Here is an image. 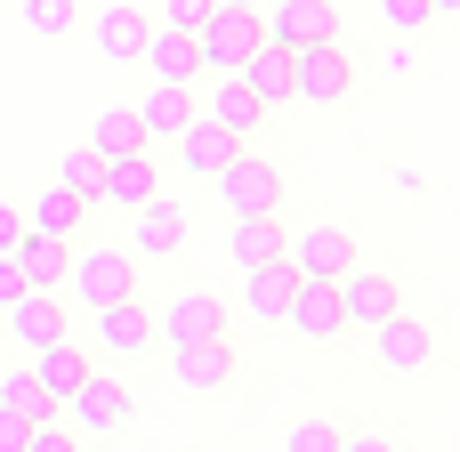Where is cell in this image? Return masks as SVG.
<instances>
[{
  "instance_id": "cell-1",
  "label": "cell",
  "mask_w": 460,
  "mask_h": 452,
  "mask_svg": "<svg viewBox=\"0 0 460 452\" xmlns=\"http://www.w3.org/2000/svg\"><path fill=\"white\" fill-rule=\"evenodd\" d=\"M65 291H73V307L89 315V307H105V299H129L137 291V251L121 243H73V267H65Z\"/></svg>"
},
{
  "instance_id": "cell-2",
  "label": "cell",
  "mask_w": 460,
  "mask_h": 452,
  "mask_svg": "<svg viewBox=\"0 0 460 452\" xmlns=\"http://www.w3.org/2000/svg\"><path fill=\"white\" fill-rule=\"evenodd\" d=\"M194 40H202V73H243L251 49L267 40V16H259V8H226V0H210V16L194 24Z\"/></svg>"
},
{
  "instance_id": "cell-3",
  "label": "cell",
  "mask_w": 460,
  "mask_h": 452,
  "mask_svg": "<svg viewBox=\"0 0 460 452\" xmlns=\"http://www.w3.org/2000/svg\"><path fill=\"white\" fill-rule=\"evenodd\" d=\"M372 364H380V372H396V380L429 372V364H437V323H429V315H412V307L380 315V323H372Z\"/></svg>"
},
{
  "instance_id": "cell-4",
  "label": "cell",
  "mask_w": 460,
  "mask_h": 452,
  "mask_svg": "<svg viewBox=\"0 0 460 452\" xmlns=\"http://www.w3.org/2000/svg\"><path fill=\"white\" fill-rule=\"evenodd\" d=\"M218 332H226V299H218L210 283H186V291H170V299L154 307V340H162V348L218 340Z\"/></svg>"
},
{
  "instance_id": "cell-5",
  "label": "cell",
  "mask_w": 460,
  "mask_h": 452,
  "mask_svg": "<svg viewBox=\"0 0 460 452\" xmlns=\"http://www.w3.org/2000/svg\"><path fill=\"white\" fill-rule=\"evenodd\" d=\"M210 186H218L226 218H267V210L283 202V170H275L267 154H234V162H226V170H218Z\"/></svg>"
},
{
  "instance_id": "cell-6",
  "label": "cell",
  "mask_w": 460,
  "mask_h": 452,
  "mask_svg": "<svg viewBox=\"0 0 460 452\" xmlns=\"http://www.w3.org/2000/svg\"><path fill=\"white\" fill-rule=\"evenodd\" d=\"M283 323H291L307 348H340V340L356 332V323H348V307H340V283H323V275H299V291H291Z\"/></svg>"
},
{
  "instance_id": "cell-7",
  "label": "cell",
  "mask_w": 460,
  "mask_h": 452,
  "mask_svg": "<svg viewBox=\"0 0 460 452\" xmlns=\"http://www.w3.org/2000/svg\"><path fill=\"white\" fill-rule=\"evenodd\" d=\"M89 348H97V356H113V364H137V356L154 348V315L137 307V291H129V299L89 307Z\"/></svg>"
},
{
  "instance_id": "cell-8",
  "label": "cell",
  "mask_w": 460,
  "mask_h": 452,
  "mask_svg": "<svg viewBox=\"0 0 460 452\" xmlns=\"http://www.w3.org/2000/svg\"><path fill=\"white\" fill-rule=\"evenodd\" d=\"M283 259H291L299 275H323V283H332V275L356 267V235H348L340 218H307L299 235H283Z\"/></svg>"
},
{
  "instance_id": "cell-9",
  "label": "cell",
  "mask_w": 460,
  "mask_h": 452,
  "mask_svg": "<svg viewBox=\"0 0 460 452\" xmlns=\"http://www.w3.org/2000/svg\"><path fill=\"white\" fill-rule=\"evenodd\" d=\"M129 412H137V404H129V388H121L113 372H89V380H81V396L65 404V429H73V437H121V429H129Z\"/></svg>"
},
{
  "instance_id": "cell-10",
  "label": "cell",
  "mask_w": 460,
  "mask_h": 452,
  "mask_svg": "<svg viewBox=\"0 0 460 452\" xmlns=\"http://www.w3.org/2000/svg\"><path fill=\"white\" fill-rule=\"evenodd\" d=\"M356 97V57L340 40H307L299 49V105H348Z\"/></svg>"
},
{
  "instance_id": "cell-11",
  "label": "cell",
  "mask_w": 460,
  "mask_h": 452,
  "mask_svg": "<svg viewBox=\"0 0 460 452\" xmlns=\"http://www.w3.org/2000/svg\"><path fill=\"white\" fill-rule=\"evenodd\" d=\"M186 235H194V218H186L178 194H154V202L129 210V251H137V259H178Z\"/></svg>"
},
{
  "instance_id": "cell-12",
  "label": "cell",
  "mask_w": 460,
  "mask_h": 452,
  "mask_svg": "<svg viewBox=\"0 0 460 452\" xmlns=\"http://www.w3.org/2000/svg\"><path fill=\"white\" fill-rule=\"evenodd\" d=\"M332 283H340V307H348V323H356V332H372L380 315H396V307H404V291H396V275H388V267H364V259H356V267H348V275H332Z\"/></svg>"
},
{
  "instance_id": "cell-13",
  "label": "cell",
  "mask_w": 460,
  "mask_h": 452,
  "mask_svg": "<svg viewBox=\"0 0 460 452\" xmlns=\"http://www.w3.org/2000/svg\"><path fill=\"white\" fill-rule=\"evenodd\" d=\"M0 332H8V348H49V340H65L73 332V315H65V299L57 291H24L16 307H0Z\"/></svg>"
},
{
  "instance_id": "cell-14",
  "label": "cell",
  "mask_w": 460,
  "mask_h": 452,
  "mask_svg": "<svg viewBox=\"0 0 460 452\" xmlns=\"http://www.w3.org/2000/svg\"><path fill=\"white\" fill-rule=\"evenodd\" d=\"M146 32H154V8H146V0H105V8L89 16V40H97V57H113V65H137Z\"/></svg>"
},
{
  "instance_id": "cell-15",
  "label": "cell",
  "mask_w": 460,
  "mask_h": 452,
  "mask_svg": "<svg viewBox=\"0 0 460 452\" xmlns=\"http://www.w3.org/2000/svg\"><path fill=\"white\" fill-rule=\"evenodd\" d=\"M137 65H146L154 81H186V89H194V81H202V40H194L186 24H162V16H154V32H146Z\"/></svg>"
},
{
  "instance_id": "cell-16",
  "label": "cell",
  "mask_w": 460,
  "mask_h": 452,
  "mask_svg": "<svg viewBox=\"0 0 460 452\" xmlns=\"http://www.w3.org/2000/svg\"><path fill=\"white\" fill-rule=\"evenodd\" d=\"M243 81L259 89V105H267V113H275V105H299V49L267 32V40L251 49V65H243Z\"/></svg>"
},
{
  "instance_id": "cell-17",
  "label": "cell",
  "mask_w": 460,
  "mask_h": 452,
  "mask_svg": "<svg viewBox=\"0 0 460 452\" xmlns=\"http://www.w3.org/2000/svg\"><path fill=\"white\" fill-rule=\"evenodd\" d=\"M170 146H178V170H186V178H218V170L243 154V137H234L226 121H210V113H194V121H186Z\"/></svg>"
},
{
  "instance_id": "cell-18",
  "label": "cell",
  "mask_w": 460,
  "mask_h": 452,
  "mask_svg": "<svg viewBox=\"0 0 460 452\" xmlns=\"http://www.w3.org/2000/svg\"><path fill=\"white\" fill-rule=\"evenodd\" d=\"M89 194L81 186H65V178H49L32 202H24V226H40V235H65V243H81V226H89Z\"/></svg>"
},
{
  "instance_id": "cell-19",
  "label": "cell",
  "mask_w": 460,
  "mask_h": 452,
  "mask_svg": "<svg viewBox=\"0 0 460 452\" xmlns=\"http://www.w3.org/2000/svg\"><path fill=\"white\" fill-rule=\"evenodd\" d=\"M291 291H299V267H291V259H259V267H243V315H251V323H283Z\"/></svg>"
},
{
  "instance_id": "cell-20",
  "label": "cell",
  "mask_w": 460,
  "mask_h": 452,
  "mask_svg": "<svg viewBox=\"0 0 460 452\" xmlns=\"http://www.w3.org/2000/svg\"><path fill=\"white\" fill-rule=\"evenodd\" d=\"M89 372H97V348H73V332H65V340H49V348H32V380H40L57 404H73Z\"/></svg>"
},
{
  "instance_id": "cell-21",
  "label": "cell",
  "mask_w": 460,
  "mask_h": 452,
  "mask_svg": "<svg viewBox=\"0 0 460 452\" xmlns=\"http://www.w3.org/2000/svg\"><path fill=\"white\" fill-rule=\"evenodd\" d=\"M170 364H178V388H186V396H218V388L234 380V348H226V332H218V340H186V348H170Z\"/></svg>"
},
{
  "instance_id": "cell-22",
  "label": "cell",
  "mask_w": 460,
  "mask_h": 452,
  "mask_svg": "<svg viewBox=\"0 0 460 452\" xmlns=\"http://www.w3.org/2000/svg\"><path fill=\"white\" fill-rule=\"evenodd\" d=\"M259 16H267V32L291 40V49H307V40H340V8H332V0H267Z\"/></svg>"
},
{
  "instance_id": "cell-23",
  "label": "cell",
  "mask_w": 460,
  "mask_h": 452,
  "mask_svg": "<svg viewBox=\"0 0 460 452\" xmlns=\"http://www.w3.org/2000/svg\"><path fill=\"white\" fill-rule=\"evenodd\" d=\"M194 113H202V97H194L186 81H146V97H137V121H146V137H154V146H170Z\"/></svg>"
},
{
  "instance_id": "cell-24",
  "label": "cell",
  "mask_w": 460,
  "mask_h": 452,
  "mask_svg": "<svg viewBox=\"0 0 460 452\" xmlns=\"http://www.w3.org/2000/svg\"><path fill=\"white\" fill-rule=\"evenodd\" d=\"M202 81H210V89H202V113L226 121L234 137H251V129L267 121V105H259V89H251L243 73H202Z\"/></svg>"
},
{
  "instance_id": "cell-25",
  "label": "cell",
  "mask_w": 460,
  "mask_h": 452,
  "mask_svg": "<svg viewBox=\"0 0 460 452\" xmlns=\"http://www.w3.org/2000/svg\"><path fill=\"white\" fill-rule=\"evenodd\" d=\"M154 194H162V162H154V146H137V154H113V162H105V194H97V202L137 210V202H154Z\"/></svg>"
},
{
  "instance_id": "cell-26",
  "label": "cell",
  "mask_w": 460,
  "mask_h": 452,
  "mask_svg": "<svg viewBox=\"0 0 460 452\" xmlns=\"http://www.w3.org/2000/svg\"><path fill=\"white\" fill-rule=\"evenodd\" d=\"M8 259L24 267V283H32V291H65V267H73V243H65V235H40V226H24Z\"/></svg>"
},
{
  "instance_id": "cell-27",
  "label": "cell",
  "mask_w": 460,
  "mask_h": 452,
  "mask_svg": "<svg viewBox=\"0 0 460 452\" xmlns=\"http://www.w3.org/2000/svg\"><path fill=\"white\" fill-rule=\"evenodd\" d=\"M226 259H234V267L283 259V226H275V210H267V218H226Z\"/></svg>"
},
{
  "instance_id": "cell-28",
  "label": "cell",
  "mask_w": 460,
  "mask_h": 452,
  "mask_svg": "<svg viewBox=\"0 0 460 452\" xmlns=\"http://www.w3.org/2000/svg\"><path fill=\"white\" fill-rule=\"evenodd\" d=\"M89 146H97V154L113 162V154H137V146H154V137H146V121H137V105H105V113L89 121Z\"/></svg>"
},
{
  "instance_id": "cell-29",
  "label": "cell",
  "mask_w": 460,
  "mask_h": 452,
  "mask_svg": "<svg viewBox=\"0 0 460 452\" xmlns=\"http://www.w3.org/2000/svg\"><path fill=\"white\" fill-rule=\"evenodd\" d=\"M0 404H8L16 421H49V412H57V396L32 380V364H0Z\"/></svg>"
},
{
  "instance_id": "cell-30",
  "label": "cell",
  "mask_w": 460,
  "mask_h": 452,
  "mask_svg": "<svg viewBox=\"0 0 460 452\" xmlns=\"http://www.w3.org/2000/svg\"><path fill=\"white\" fill-rule=\"evenodd\" d=\"M57 178H65V186H81V194L97 202V194H105V154H97V146L81 137V146H73V154L57 162Z\"/></svg>"
},
{
  "instance_id": "cell-31",
  "label": "cell",
  "mask_w": 460,
  "mask_h": 452,
  "mask_svg": "<svg viewBox=\"0 0 460 452\" xmlns=\"http://www.w3.org/2000/svg\"><path fill=\"white\" fill-rule=\"evenodd\" d=\"M283 445H291V452H340V445H348V429H340L332 412H307V421H291Z\"/></svg>"
},
{
  "instance_id": "cell-32",
  "label": "cell",
  "mask_w": 460,
  "mask_h": 452,
  "mask_svg": "<svg viewBox=\"0 0 460 452\" xmlns=\"http://www.w3.org/2000/svg\"><path fill=\"white\" fill-rule=\"evenodd\" d=\"M16 8H24V24H32V32H49V40L81 24V0H16Z\"/></svg>"
},
{
  "instance_id": "cell-33",
  "label": "cell",
  "mask_w": 460,
  "mask_h": 452,
  "mask_svg": "<svg viewBox=\"0 0 460 452\" xmlns=\"http://www.w3.org/2000/svg\"><path fill=\"white\" fill-rule=\"evenodd\" d=\"M380 24H388V32H429L437 8H429V0H380Z\"/></svg>"
},
{
  "instance_id": "cell-34",
  "label": "cell",
  "mask_w": 460,
  "mask_h": 452,
  "mask_svg": "<svg viewBox=\"0 0 460 452\" xmlns=\"http://www.w3.org/2000/svg\"><path fill=\"white\" fill-rule=\"evenodd\" d=\"M380 73H388V81H412V73H420V49H412V32H396V40L380 49Z\"/></svg>"
},
{
  "instance_id": "cell-35",
  "label": "cell",
  "mask_w": 460,
  "mask_h": 452,
  "mask_svg": "<svg viewBox=\"0 0 460 452\" xmlns=\"http://www.w3.org/2000/svg\"><path fill=\"white\" fill-rule=\"evenodd\" d=\"M154 16H162V24H186V32H194V24L210 16V0H154Z\"/></svg>"
},
{
  "instance_id": "cell-36",
  "label": "cell",
  "mask_w": 460,
  "mask_h": 452,
  "mask_svg": "<svg viewBox=\"0 0 460 452\" xmlns=\"http://www.w3.org/2000/svg\"><path fill=\"white\" fill-rule=\"evenodd\" d=\"M0 452H32V421H16L8 404H0Z\"/></svg>"
},
{
  "instance_id": "cell-37",
  "label": "cell",
  "mask_w": 460,
  "mask_h": 452,
  "mask_svg": "<svg viewBox=\"0 0 460 452\" xmlns=\"http://www.w3.org/2000/svg\"><path fill=\"white\" fill-rule=\"evenodd\" d=\"M24 291H32V283H24V267H16V259H8V251H0V307H16V299H24Z\"/></svg>"
},
{
  "instance_id": "cell-38",
  "label": "cell",
  "mask_w": 460,
  "mask_h": 452,
  "mask_svg": "<svg viewBox=\"0 0 460 452\" xmlns=\"http://www.w3.org/2000/svg\"><path fill=\"white\" fill-rule=\"evenodd\" d=\"M16 235H24V210H16V202H0V251H16Z\"/></svg>"
},
{
  "instance_id": "cell-39",
  "label": "cell",
  "mask_w": 460,
  "mask_h": 452,
  "mask_svg": "<svg viewBox=\"0 0 460 452\" xmlns=\"http://www.w3.org/2000/svg\"><path fill=\"white\" fill-rule=\"evenodd\" d=\"M429 8H437V24H453V16H460V0H429Z\"/></svg>"
},
{
  "instance_id": "cell-40",
  "label": "cell",
  "mask_w": 460,
  "mask_h": 452,
  "mask_svg": "<svg viewBox=\"0 0 460 452\" xmlns=\"http://www.w3.org/2000/svg\"><path fill=\"white\" fill-rule=\"evenodd\" d=\"M226 8H267V0H226Z\"/></svg>"
},
{
  "instance_id": "cell-41",
  "label": "cell",
  "mask_w": 460,
  "mask_h": 452,
  "mask_svg": "<svg viewBox=\"0 0 460 452\" xmlns=\"http://www.w3.org/2000/svg\"><path fill=\"white\" fill-rule=\"evenodd\" d=\"M0 364H8V332H0Z\"/></svg>"
},
{
  "instance_id": "cell-42",
  "label": "cell",
  "mask_w": 460,
  "mask_h": 452,
  "mask_svg": "<svg viewBox=\"0 0 460 452\" xmlns=\"http://www.w3.org/2000/svg\"><path fill=\"white\" fill-rule=\"evenodd\" d=\"M146 8H154V0H146Z\"/></svg>"
}]
</instances>
